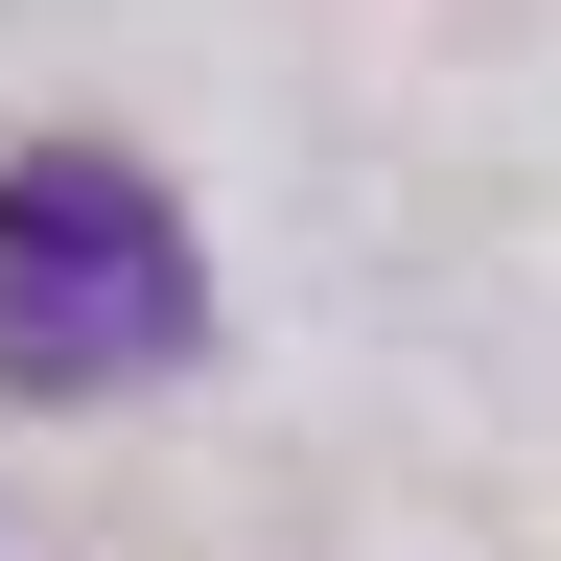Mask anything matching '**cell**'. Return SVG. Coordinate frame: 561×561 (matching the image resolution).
<instances>
[{
    "instance_id": "6da1fadb",
    "label": "cell",
    "mask_w": 561,
    "mask_h": 561,
    "mask_svg": "<svg viewBox=\"0 0 561 561\" xmlns=\"http://www.w3.org/2000/svg\"><path fill=\"white\" fill-rule=\"evenodd\" d=\"M210 351V257L164 164H117V140H24L0 164V398H140Z\"/></svg>"
}]
</instances>
